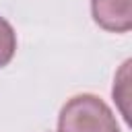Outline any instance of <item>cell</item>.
Listing matches in <instances>:
<instances>
[{"label":"cell","instance_id":"6da1fadb","mask_svg":"<svg viewBox=\"0 0 132 132\" xmlns=\"http://www.w3.org/2000/svg\"><path fill=\"white\" fill-rule=\"evenodd\" d=\"M58 132H120V126L103 99L82 93L68 99L60 109Z\"/></svg>","mask_w":132,"mask_h":132},{"label":"cell","instance_id":"7a4b0ae2","mask_svg":"<svg viewBox=\"0 0 132 132\" xmlns=\"http://www.w3.org/2000/svg\"><path fill=\"white\" fill-rule=\"evenodd\" d=\"M93 21L111 33H126L132 27V0H91Z\"/></svg>","mask_w":132,"mask_h":132},{"label":"cell","instance_id":"3957f363","mask_svg":"<svg viewBox=\"0 0 132 132\" xmlns=\"http://www.w3.org/2000/svg\"><path fill=\"white\" fill-rule=\"evenodd\" d=\"M16 50V33L12 29V25L0 16V68H4Z\"/></svg>","mask_w":132,"mask_h":132},{"label":"cell","instance_id":"277c9868","mask_svg":"<svg viewBox=\"0 0 132 132\" xmlns=\"http://www.w3.org/2000/svg\"><path fill=\"white\" fill-rule=\"evenodd\" d=\"M128 66H130V60L124 62V66H122V70H120V74L116 78V85H113V99L122 103L120 109H122L126 120H128V111L124 107V101H128Z\"/></svg>","mask_w":132,"mask_h":132}]
</instances>
